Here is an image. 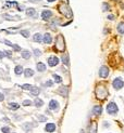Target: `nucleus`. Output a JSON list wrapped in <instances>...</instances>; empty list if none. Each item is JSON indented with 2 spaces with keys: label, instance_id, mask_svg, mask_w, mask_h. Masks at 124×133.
Masks as SVG:
<instances>
[{
  "label": "nucleus",
  "instance_id": "f257e3e1",
  "mask_svg": "<svg viewBox=\"0 0 124 133\" xmlns=\"http://www.w3.org/2000/svg\"><path fill=\"white\" fill-rule=\"evenodd\" d=\"M108 94H109V92H108V90L103 86H98L96 88V96H97V99L104 100L108 96Z\"/></svg>",
  "mask_w": 124,
  "mask_h": 133
},
{
  "label": "nucleus",
  "instance_id": "f03ea898",
  "mask_svg": "<svg viewBox=\"0 0 124 133\" xmlns=\"http://www.w3.org/2000/svg\"><path fill=\"white\" fill-rule=\"evenodd\" d=\"M55 50L63 52L65 50V42H64V38L62 35H59L57 39H55Z\"/></svg>",
  "mask_w": 124,
  "mask_h": 133
},
{
  "label": "nucleus",
  "instance_id": "7ed1b4c3",
  "mask_svg": "<svg viewBox=\"0 0 124 133\" xmlns=\"http://www.w3.org/2000/svg\"><path fill=\"white\" fill-rule=\"evenodd\" d=\"M119 112V107L115 104V102H110L107 106V113L110 115H116Z\"/></svg>",
  "mask_w": 124,
  "mask_h": 133
},
{
  "label": "nucleus",
  "instance_id": "20e7f679",
  "mask_svg": "<svg viewBox=\"0 0 124 133\" xmlns=\"http://www.w3.org/2000/svg\"><path fill=\"white\" fill-rule=\"evenodd\" d=\"M59 11H60L64 16H67V17H71L72 16L71 10L68 8V5L65 4V3H61V4L59 5Z\"/></svg>",
  "mask_w": 124,
  "mask_h": 133
},
{
  "label": "nucleus",
  "instance_id": "39448f33",
  "mask_svg": "<svg viewBox=\"0 0 124 133\" xmlns=\"http://www.w3.org/2000/svg\"><path fill=\"white\" fill-rule=\"evenodd\" d=\"M112 86H113V88L115 90H120V89H122V88L124 87V81L122 80V78H121V77H117V78H115V79L113 80Z\"/></svg>",
  "mask_w": 124,
  "mask_h": 133
},
{
  "label": "nucleus",
  "instance_id": "423d86ee",
  "mask_svg": "<svg viewBox=\"0 0 124 133\" xmlns=\"http://www.w3.org/2000/svg\"><path fill=\"white\" fill-rule=\"evenodd\" d=\"M108 76H109V68H108L107 66H101L99 68V77L100 78H107Z\"/></svg>",
  "mask_w": 124,
  "mask_h": 133
},
{
  "label": "nucleus",
  "instance_id": "0eeeda50",
  "mask_svg": "<svg viewBox=\"0 0 124 133\" xmlns=\"http://www.w3.org/2000/svg\"><path fill=\"white\" fill-rule=\"evenodd\" d=\"M47 61H48V65H49L50 67L57 66V65L59 64V62H60V60H59L57 56H49Z\"/></svg>",
  "mask_w": 124,
  "mask_h": 133
},
{
  "label": "nucleus",
  "instance_id": "6e6552de",
  "mask_svg": "<svg viewBox=\"0 0 124 133\" xmlns=\"http://www.w3.org/2000/svg\"><path fill=\"white\" fill-rule=\"evenodd\" d=\"M52 16V12L50 10H44V11L41 12V18L44 19V21H49V18H50Z\"/></svg>",
  "mask_w": 124,
  "mask_h": 133
},
{
  "label": "nucleus",
  "instance_id": "1a4fd4ad",
  "mask_svg": "<svg viewBox=\"0 0 124 133\" xmlns=\"http://www.w3.org/2000/svg\"><path fill=\"white\" fill-rule=\"evenodd\" d=\"M49 109L51 110H58L59 109V102L55 100H51L50 102H49Z\"/></svg>",
  "mask_w": 124,
  "mask_h": 133
},
{
  "label": "nucleus",
  "instance_id": "9d476101",
  "mask_svg": "<svg viewBox=\"0 0 124 133\" xmlns=\"http://www.w3.org/2000/svg\"><path fill=\"white\" fill-rule=\"evenodd\" d=\"M58 94L59 95H61L62 97H67L68 96V88L67 87H61L58 89Z\"/></svg>",
  "mask_w": 124,
  "mask_h": 133
},
{
  "label": "nucleus",
  "instance_id": "9b49d317",
  "mask_svg": "<svg viewBox=\"0 0 124 133\" xmlns=\"http://www.w3.org/2000/svg\"><path fill=\"white\" fill-rule=\"evenodd\" d=\"M35 127H37V123H34V122H25L23 123L22 128L26 130V131H28V130H31L32 128H35Z\"/></svg>",
  "mask_w": 124,
  "mask_h": 133
},
{
  "label": "nucleus",
  "instance_id": "f8f14e48",
  "mask_svg": "<svg viewBox=\"0 0 124 133\" xmlns=\"http://www.w3.org/2000/svg\"><path fill=\"white\" fill-rule=\"evenodd\" d=\"M93 114L96 116H100L101 114H102V107L100 105H96L93 107Z\"/></svg>",
  "mask_w": 124,
  "mask_h": 133
},
{
  "label": "nucleus",
  "instance_id": "ddd939ff",
  "mask_svg": "<svg viewBox=\"0 0 124 133\" xmlns=\"http://www.w3.org/2000/svg\"><path fill=\"white\" fill-rule=\"evenodd\" d=\"M26 15L29 16V17H36V16H37V14H36V10L34 8L26 9Z\"/></svg>",
  "mask_w": 124,
  "mask_h": 133
},
{
  "label": "nucleus",
  "instance_id": "4468645a",
  "mask_svg": "<svg viewBox=\"0 0 124 133\" xmlns=\"http://www.w3.org/2000/svg\"><path fill=\"white\" fill-rule=\"evenodd\" d=\"M42 41L45 42L46 44H50L52 42V36L49 34V32H47V34L44 35V39H42Z\"/></svg>",
  "mask_w": 124,
  "mask_h": 133
},
{
  "label": "nucleus",
  "instance_id": "2eb2a0df",
  "mask_svg": "<svg viewBox=\"0 0 124 133\" xmlns=\"http://www.w3.org/2000/svg\"><path fill=\"white\" fill-rule=\"evenodd\" d=\"M42 39H44V37H42V35L40 34V32H36V34L33 36V41L34 42H40L42 41Z\"/></svg>",
  "mask_w": 124,
  "mask_h": 133
},
{
  "label": "nucleus",
  "instance_id": "dca6fc26",
  "mask_svg": "<svg viewBox=\"0 0 124 133\" xmlns=\"http://www.w3.org/2000/svg\"><path fill=\"white\" fill-rule=\"evenodd\" d=\"M45 130H46V132H54V130H55V125L54 123H47L45 127Z\"/></svg>",
  "mask_w": 124,
  "mask_h": 133
},
{
  "label": "nucleus",
  "instance_id": "f3484780",
  "mask_svg": "<svg viewBox=\"0 0 124 133\" xmlns=\"http://www.w3.org/2000/svg\"><path fill=\"white\" fill-rule=\"evenodd\" d=\"M36 68H37V70L39 73H44V71H46V65L44 63H41V62H38V63L36 64Z\"/></svg>",
  "mask_w": 124,
  "mask_h": 133
},
{
  "label": "nucleus",
  "instance_id": "a211bd4d",
  "mask_svg": "<svg viewBox=\"0 0 124 133\" xmlns=\"http://www.w3.org/2000/svg\"><path fill=\"white\" fill-rule=\"evenodd\" d=\"M34 105L37 107V108H40V107L44 106V101L40 100L39 97H36L35 101H34Z\"/></svg>",
  "mask_w": 124,
  "mask_h": 133
},
{
  "label": "nucleus",
  "instance_id": "6ab92c4d",
  "mask_svg": "<svg viewBox=\"0 0 124 133\" xmlns=\"http://www.w3.org/2000/svg\"><path fill=\"white\" fill-rule=\"evenodd\" d=\"M21 56H22V58H24V60H28V58L32 56V53L28 50H23Z\"/></svg>",
  "mask_w": 124,
  "mask_h": 133
},
{
  "label": "nucleus",
  "instance_id": "aec40b11",
  "mask_svg": "<svg viewBox=\"0 0 124 133\" xmlns=\"http://www.w3.org/2000/svg\"><path fill=\"white\" fill-rule=\"evenodd\" d=\"M34 70L32 69V68H26V69L24 70V76L26 78H28V77H33L34 76Z\"/></svg>",
  "mask_w": 124,
  "mask_h": 133
},
{
  "label": "nucleus",
  "instance_id": "412c9836",
  "mask_svg": "<svg viewBox=\"0 0 124 133\" xmlns=\"http://www.w3.org/2000/svg\"><path fill=\"white\" fill-rule=\"evenodd\" d=\"M39 93H40V89H39L38 87H32V89H31V94H32V95L37 96Z\"/></svg>",
  "mask_w": 124,
  "mask_h": 133
},
{
  "label": "nucleus",
  "instance_id": "4be33fe9",
  "mask_svg": "<svg viewBox=\"0 0 124 133\" xmlns=\"http://www.w3.org/2000/svg\"><path fill=\"white\" fill-rule=\"evenodd\" d=\"M62 63H63L64 65H67V66H69L70 65V61H69V55L68 54H63L62 55Z\"/></svg>",
  "mask_w": 124,
  "mask_h": 133
},
{
  "label": "nucleus",
  "instance_id": "5701e85b",
  "mask_svg": "<svg viewBox=\"0 0 124 133\" xmlns=\"http://www.w3.org/2000/svg\"><path fill=\"white\" fill-rule=\"evenodd\" d=\"M14 73H15V75H21L22 73H23V66H21V65H18V66H15V68H14Z\"/></svg>",
  "mask_w": 124,
  "mask_h": 133
},
{
  "label": "nucleus",
  "instance_id": "b1692460",
  "mask_svg": "<svg viewBox=\"0 0 124 133\" xmlns=\"http://www.w3.org/2000/svg\"><path fill=\"white\" fill-rule=\"evenodd\" d=\"M9 108L11 110H18L20 108V105L18 103H10L9 104Z\"/></svg>",
  "mask_w": 124,
  "mask_h": 133
},
{
  "label": "nucleus",
  "instance_id": "393cba45",
  "mask_svg": "<svg viewBox=\"0 0 124 133\" xmlns=\"http://www.w3.org/2000/svg\"><path fill=\"white\" fill-rule=\"evenodd\" d=\"M52 77H53L55 83H61L62 82V77L61 76H59V75H57V74H53V75H52Z\"/></svg>",
  "mask_w": 124,
  "mask_h": 133
},
{
  "label": "nucleus",
  "instance_id": "a878e982",
  "mask_svg": "<svg viewBox=\"0 0 124 133\" xmlns=\"http://www.w3.org/2000/svg\"><path fill=\"white\" fill-rule=\"evenodd\" d=\"M117 31H119V34H124V22L119 23V25H117Z\"/></svg>",
  "mask_w": 124,
  "mask_h": 133
},
{
  "label": "nucleus",
  "instance_id": "bb28decb",
  "mask_svg": "<svg viewBox=\"0 0 124 133\" xmlns=\"http://www.w3.org/2000/svg\"><path fill=\"white\" fill-rule=\"evenodd\" d=\"M21 35L24 38H28L29 37V30L28 29H23V30H21Z\"/></svg>",
  "mask_w": 124,
  "mask_h": 133
},
{
  "label": "nucleus",
  "instance_id": "cd10ccee",
  "mask_svg": "<svg viewBox=\"0 0 124 133\" xmlns=\"http://www.w3.org/2000/svg\"><path fill=\"white\" fill-rule=\"evenodd\" d=\"M109 10H110V5L108 4L107 2H102V11L107 12V11H109Z\"/></svg>",
  "mask_w": 124,
  "mask_h": 133
},
{
  "label": "nucleus",
  "instance_id": "c85d7f7f",
  "mask_svg": "<svg viewBox=\"0 0 124 133\" xmlns=\"http://www.w3.org/2000/svg\"><path fill=\"white\" fill-rule=\"evenodd\" d=\"M37 119H38L40 122L47 121V117H46V116H42V115H37Z\"/></svg>",
  "mask_w": 124,
  "mask_h": 133
},
{
  "label": "nucleus",
  "instance_id": "c756f323",
  "mask_svg": "<svg viewBox=\"0 0 124 133\" xmlns=\"http://www.w3.org/2000/svg\"><path fill=\"white\" fill-rule=\"evenodd\" d=\"M3 17L8 18V21H18V19H15V17H13V16H10L9 14H5V15H3Z\"/></svg>",
  "mask_w": 124,
  "mask_h": 133
},
{
  "label": "nucleus",
  "instance_id": "7c9ffc66",
  "mask_svg": "<svg viewBox=\"0 0 124 133\" xmlns=\"http://www.w3.org/2000/svg\"><path fill=\"white\" fill-rule=\"evenodd\" d=\"M12 49H13V50H14L15 52H19V51H21L22 50V49H21V47H19V45L18 44H12V47H11Z\"/></svg>",
  "mask_w": 124,
  "mask_h": 133
},
{
  "label": "nucleus",
  "instance_id": "2f4dec72",
  "mask_svg": "<svg viewBox=\"0 0 124 133\" xmlns=\"http://www.w3.org/2000/svg\"><path fill=\"white\" fill-rule=\"evenodd\" d=\"M1 132L2 133H10V128H9V127H2Z\"/></svg>",
  "mask_w": 124,
  "mask_h": 133
},
{
  "label": "nucleus",
  "instance_id": "473e14b6",
  "mask_svg": "<svg viewBox=\"0 0 124 133\" xmlns=\"http://www.w3.org/2000/svg\"><path fill=\"white\" fill-rule=\"evenodd\" d=\"M31 105H32V101H29V100L23 101V106H31Z\"/></svg>",
  "mask_w": 124,
  "mask_h": 133
},
{
  "label": "nucleus",
  "instance_id": "72a5a7b5",
  "mask_svg": "<svg viewBox=\"0 0 124 133\" xmlns=\"http://www.w3.org/2000/svg\"><path fill=\"white\" fill-rule=\"evenodd\" d=\"M34 55L36 57H38L39 55H41V51L39 50V49H35V50H34Z\"/></svg>",
  "mask_w": 124,
  "mask_h": 133
},
{
  "label": "nucleus",
  "instance_id": "f704fd0d",
  "mask_svg": "<svg viewBox=\"0 0 124 133\" xmlns=\"http://www.w3.org/2000/svg\"><path fill=\"white\" fill-rule=\"evenodd\" d=\"M22 89H24V90H31V89H32V86H31V84H28V83L23 84V86H22Z\"/></svg>",
  "mask_w": 124,
  "mask_h": 133
},
{
  "label": "nucleus",
  "instance_id": "c9c22d12",
  "mask_svg": "<svg viewBox=\"0 0 124 133\" xmlns=\"http://www.w3.org/2000/svg\"><path fill=\"white\" fill-rule=\"evenodd\" d=\"M96 131H97V125L95 123L94 129H93V127H90V133H96Z\"/></svg>",
  "mask_w": 124,
  "mask_h": 133
},
{
  "label": "nucleus",
  "instance_id": "e433bc0d",
  "mask_svg": "<svg viewBox=\"0 0 124 133\" xmlns=\"http://www.w3.org/2000/svg\"><path fill=\"white\" fill-rule=\"evenodd\" d=\"M46 87H51L52 84H53V81H51V80H48V81H46Z\"/></svg>",
  "mask_w": 124,
  "mask_h": 133
},
{
  "label": "nucleus",
  "instance_id": "4c0bfd02",
  "mask_svg": "<svg viewBox=\"0 0 124 133\" xmlns=\"http://www.w3.org/2000/svg\"><path fill=\"white\" fill-rule=\"evenodd\" d=\"M5 54L7 55L8 57H11V55H12V52L11 51H5Z\"/></svg>",
  "mask_w": 124,
  "mask_h": 133
},
{
  "label": "nucleus",
  "instance_id": "58836bf2",
  "mask_svg": "<svg viewBox=\"0 0 124 133\" xmlns=\"http://www.w3.org/2000/svg\"><path fill=\"white\" fill-rule=\"evenodd\" d=\"M6 56V54H5V51H0V60H2L3 57Z\"/></svg>",
  "mask_w": 124,
  "mask_h": 133
},
{
  "label": "nucleus",
  "instance_id": "ea45409f",
  "mask_svg": "<svg viewBox=\"0 0 124 133\" xmlns=\"http://www.w3.org/2000/svg\"><path fill=\"white\" fill-rule=\"evenodd\" d=\"M107 18H108V19H110V21H113V19H114V15L109 14V15L107 16Z\"/></svg>",
  "mask_w": 124,
  "mask_h": 133
},
{
  "label": "nucleus",
  "instance_id": "a19ab883",
  "mask_svg": "<svg viewBox=\"0 0 124 133\" xmlns=\"http://www.w3.org/2000/svg\"><path fill=\"white\" fill-rule=\"evenodd\" d=\"M3 42H5V43H6V44H8V45H9V47H12V44H13V43H12V42H10L9 40H5V41H3Z\"/></svg>",
  "mask_w": 124,
  "mask_h": 133
},
{
  "label": "nucleus",
  "instance_id": "79ce46f5",
  "mask_svg": "<svg viewBox=\"0 0 124 133\" xmlns=\"http://www.w3.org/2000/svg\"><path fill=\"white\" fill-rule=\"evenodd\" d=\"M103 127H104V128H109V127H110V125H109V122H107V121H104V122H103Z\"/></svg>",
  "mask_w": 124,
  "mask_h": 133
},
{
  "label": "nucleus",
  "instance_id": "37998d69",
  "mask_svg": "<svg viewBox=\"0 0 124 133\" xmlns=\"http://www.w3.org/2000/svg\"><path fill=\"white\" fill-rule=\"evenodd\" d=\"M3 100H5V95H3V94L0 92V102H2Z\"/></svg>",
  "mask_w": 124,
  "mask_h": 133
},
{
  "label": "nucleus",
  "instance_id": "c03bdc74",
  "mask_svg": "<svg viewBox=\"0 0 124 133\" xmlns=\"http://www.w3.org/2000/svg\"><path fill=\"white\" fill-rule=\"evenodd\" d=\"M55 0H47V2H49V3H51V2H54Z\"/></svg>",
  "mask_w": 124,
  "mask_h": 133
},
{
  "label": "nucleus",
  "instance_id": "a18cd8bd",
  "mask_svg": "<svg viewBox=\"0 0 124 133\" xmlns=\"http://www.w3.org/2000/svg\"><path fill=\"white\" fill-rule=\"evenodd\" d=\"M34 1H41V0H34Z\"/></svg>",
  "mask_w": 124,
  "mask_h": 133
},
{
  "label": "nucleus",
  "instance_id": "49530a36",
  "mask_svg": "<svg viewBox=\"0 0 124 133\" xmlns=\"http://www.w3.org/2000/svg\"><path fill=\"white\" fill-rule=\"evenodd\" d=\"M13 133H15V132H13Z\"/></svg>",
  "mask_w": 124,
  "mask_h": 133
}]
</instances>
